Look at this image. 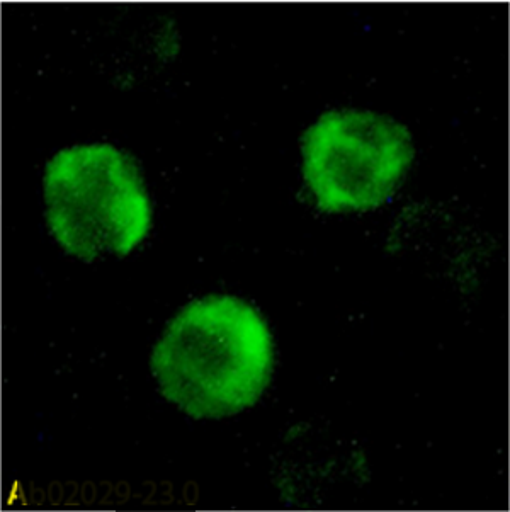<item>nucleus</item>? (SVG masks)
<instances>
[{
  "mask_svg": "<svg viewBox=\"0 0 510 512\" xmlns=\"http://www.w3.org/2000/svg\"><path fill=\"white\" fill-rule=\"evenodd\" d=\"M305 179L323 211L385 205L414 162L407 128L369 111L325 114L303 138Z\"/></svg>",
  "mask_w": 510,
  "mask_h": 512,
  "instance_id": "7ed1b4c3",
  "label": "nucleus"
},
{
  "mask_svg": "<svg viewBox=\"0 0 510 512\" xmlns=\"http://www.w3.org/2000/svg\"><path fill=\"white\" fill-rule=\"evenodd\" d=\"M46 218L63 249L84 261L130 254L150 228V203L133 162L111 145L67 148L46 165Z\"/></svg>",
  "mask_w": 510,
  "mask_h": 512,
  "instance_id": "f03ea898",
  "label": "nucleus"
},
{
  "mask_svg": "<svg viewBox=\"0 0 510 512\" xmlns=\"http://www.w3.org/2000/svg\"><path fill=\"white\" fill-rule=\"evenodd\" d=\"M152 373L170 404L194 419L249 409L271 380L272 339L254 308L232 296L191 303L152 354Z\"/></svg>",
  "mask_w": 510,
  "mask_h": 512,
  "instance_id": "f257e3e1",
  "label": "nucleus"
}]
</instances>
